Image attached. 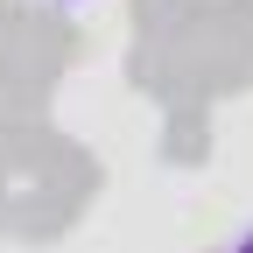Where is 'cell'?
<instances>
[{
	"mask_svg": "<svg viewBox=\"0 0 253 253\" xmlns=\"http://www.w3.org/2000/svg\"><path fill=\"white\" fill-rule=\"evenodd\" d=\"M225 253H253V225H246V232H232V239H225Z\"/></svg>",
	"mask_w": 253,
	"mask_h": 253,
	"instance_id": "obj_1",
	"label": "cell"
},
{
	"mask_svg": "<svg viewBox=\"0 0 253 253\" xmlns=\"http://www.w3.org/2000/svg\"><path fill=\"white\" fill-rule=\"evenodd\" d=\"M56 7H84V0H56Z\"/></svg>",
	"mask_w": 253,
	"mask_h": 253,
	"instance_id": "obj_2",
	"label": "cell"
}]
</instances>
